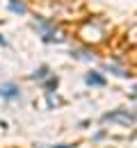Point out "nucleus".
<instances>
[{"instance_id": "obj_4", "label": "nucleus", "mask_w": 137, "mask_h": 148, "mask_svg": "<svg viewBox=\"0 0 137 148\" xmlns=\"http://www.w3.org/2000/svg\"><path fill=\"white\" fill-rule=\"evenodd\" d=\"M9 9H12L14 14H25V12H28V7H25L23 2H12V5H9Z\"/></svg>"}, {"instance_id": "obj_7", "label": "nucleus", "mask_w": 137, "mask_h": 148, "mask_svg": "<svg viewBox=\"0 0 137 148\" xmlns=\"http://www.w3.org/2000/svg\"><path fill=\"white\" fill-rule=\"evenodd\" d=\"M0 46H5V39H2V37H0Z\"/></svg>"}, {"instance_id": "obj_1", "label": "nucleus", "mask_w": 137, "mask_h": 148, "mask_svg": "<svg viewBox=\"0 0 137 148\" xmlns=\"http://www.w3.org/2000/svg\"><path fill=\"white\" fill-rule=\"evenodd\" d=\"M103 121H114V123H121V125H133L135 123V114L130 112H112V114H105Z\"/></svg>"}, {"instance_id": "obj_3", "label": "nucleus", "mask_w": 137, "mask_h": 148, "mask_svg": "<svg viewBox=\"0 0 137 148\" xmlns=\"http://www.w3.org/2000/svg\"><path fill=\"white\" fill-rule=\"evenodd\" d=\"M85 80H87V84H94V87H103V84H105V80H103L98 73H89Z\"/></svg>"}, {"instance_id": "obj_6", "label": "nucleus", "mask_w": 137, "mask_h": 148, "mask_svg": "<svg viewBox=\"0 0 137 148\" xmlns=\"http://www.w3.org/2000/svg\"><path fill=\"white\" fill-rule=\"evenodd\" d=\"M53 148H71V146H66V144H62V146H53Z\"/></svg>"}, {"instance_id": "obj_2", "label": "nucleus", "mask_w": 137, "mask_h": 148, "mask_svg": "<svg viewBox=\"0 0 137 148\" xmlns=\"http://www.w3.org/2000/svg\"><path fill=\"white\" fill-rule=\"evenodd\" d=\"M21 89L14 84V82H5V84H0V96L2 98H7V100H14V98H19Z\"/></svg>"}, {"instance_id": "obj_5", "label": "nucleus", "mask_w": 137, "mask_h": 148, "mask_svg": "<svg viewBox=\"0 0 137 148\" xmlns=\"http://www.w3.org/2000/svg\"><path fill=\"white\" fill-rule=\"evenodd\" d=\"M46 73H48V69H46V66H41L39 71H34V73H32V80H43Z\"/></svg>"}]
</instances>
